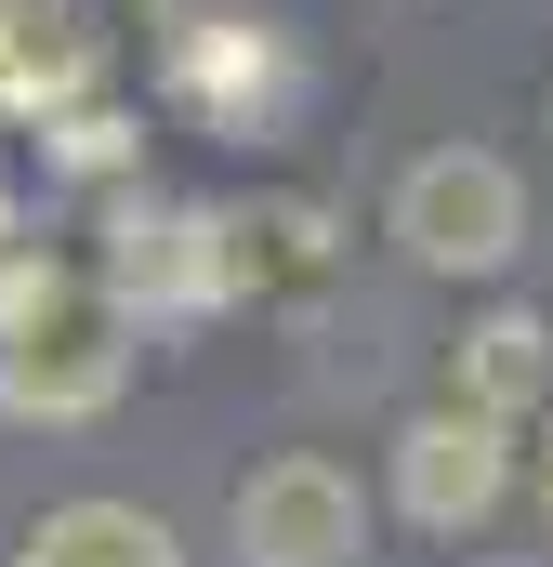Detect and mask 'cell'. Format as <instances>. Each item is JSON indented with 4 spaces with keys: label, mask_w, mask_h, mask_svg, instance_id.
<instances>
[{
    "label": "cell",
    "mask_w": 553,
    "mask_h": 567,
    "mask_svg": "<svg viewBox=\"0 0 553 567\" xmlns=\"http://www.w3.org/2000/svg\"><path fill=\"white\" fill-rule=\"evenodd\" d=\"M133 303L93 265L0 251V410L13 423H106L133 396Z\"/></svg>",
    "instance_id": "cell-1"
},
{
    "label": "cell",
    "mask_w": 553,
    "mask_h": 567,
    "mask_svg": "<svg viewBox=\"0 0 553 567\" xmlns=\"http://www.w3.org/2000/svg\"><path fill=\"white\" fill-rule=\"evenodd\" d=\"M514 238H528V185H514V158H488V145H435V158L396 172V251H409L421 278H501Z\"/></svg>",
    "instance_id": "cell-2"
},
{
    "label": "cell",
    "mask_w": 553,
    "mask_h": 567,
    "mask_svg": "<svg viewBox=\"0 0 553 567\" xmlns=\"http://www.w3.org/2000/svg\"><path fill=\"white\" fill-rule=\"evenodd\" d=\"M93 278L119 290L133 317H211L238 303V212H198V198H106V265Z\"/></svg>",
    "instance_id": "cell-3"
},
{
    "label": "cell",
    "mask_w": 553,
    "mask_h": 567,
    "mask_svg": "<svg viewBox=\"0 0 553 567\" xmlns=\"http://www.w3.org/2000/svg\"><path fill=\"white\" fill-rule=\"evenodd\" d=\"M158 93H171L198 133L251 145V133H276V120L303 106V66H290V40H276L264 13H198V27H171Z\"/></svg>",
    "instance_id": "cell-4"
},
{
    "label": "cell",
    "mask_w": 553,
    "mask_h": 567,
    "mask_svg": "<svg viewBox=\"0 0 553 567\" xmlns=\"http://www.w3.org/2000/svg\"><path fill=\"white\" fill-rule=\"evenodd\" d=\"M238 555H251V567H356V555H369V502H356V475L316 462V449L251 462V475H238Z\"/></svg>",
    "instance_id": "cell-5"
},
{
    "label": "cell",
    "mask_w": 553,
    "mask_h": 567,
    "mask_svg": "<svg viewBox=\"0 0 553 567\" xmlns=\"http://www.w3.org/2000/svg\"><path fill=\"white\" fill-rule=\"evenodd\" d=\"M396 502H409V528H435V542L488 528L514 502V423H474L461 396L421 410V423H396Z\"/></svg>",
    "instance_id": "cell-6"
},
{
    "label": "cell",
    "mask_w": 553,
    "mask_h": 567,
    "mask_svg": "<svg viewBox=\"0 0 553 567\" xmlns=\"http://www.w3.org/2000/svg\"><path fill=\"white\" fill-rule=\"evenodd\" d=\"M106 80V13L93 0H0V106L13 120H66Z\"/></svg>",
    "instance_id": "cell-7"
},
{
    "label": "cell",
    "mask_w": 553,
    "mask_h": 567,
    "mask_svg": "<svg viewBox=\"0 0 553 567\" xmlns=\"http://www.w3.org/2000/svg\"><path fill=\"white\" fill-rule=\"evenodd\" d=\"M448 396H461L474 423H541L553 410V317H528V303L474 317L461 357H448Z\"/></svg>",
    "instance_id": "cell-8"
},
{
    "label": "cell",
    "mask_w": 553,
    "mask_h": 567,
    "mask_svg": "<svg viewBox=\"0 0 553 567\" xmlns=\"http://www.w3.org/2000/svg\"><path fill=\"white\" fill-rule=\"evenodd\" d=\"M13 567H185V542H171L145 502H53V515L13 542Z\"/></svg>",
    "instance_id": "cell-9"
},
{
    "label": "cell",
    "mask_w": 553,
    "mask_h": 567,
    "mask_svg": "<svg viewBox=\"0 0 553 567\" xmlns=\"http://www.w3.org/2000/svg\"><path fill=\"white\" fill-rule=\"evenodd\" d=\"M53 133H66V172H119L133 158V120H106V106H66Z\"/></svg>",
    "instance_id": "cell-10"
},
{
    "label": "cell",
    "mask_w": 553,
    "mask_h": 567,
    "mask_svg": "<svg viewBox=\"0 0 553 567\" xmlns=\"http://www.w3.org/2000/svg\"><path fill=\"white\" fill-rule=\"evenodd\" d=\"M528 435H541V449H528V488H541V515H553V410H541Z\"/></svg>",
    "instance_id": "cell-11"
},
{
    "label": "cell",
    "mask_w": 553,
    "mask_h": 567,
    "mask_svg": "<svg viewBox=\"0 0 553 567\" xmlns=\"http://www.w3.org/2000/svg\"><path fill=\"white\" fill-rule=\"evenodd\" d=\"M0 238H13V172H0Z\"/></svg>",
    "instance_id": "cell-12"
}]
</instances>
